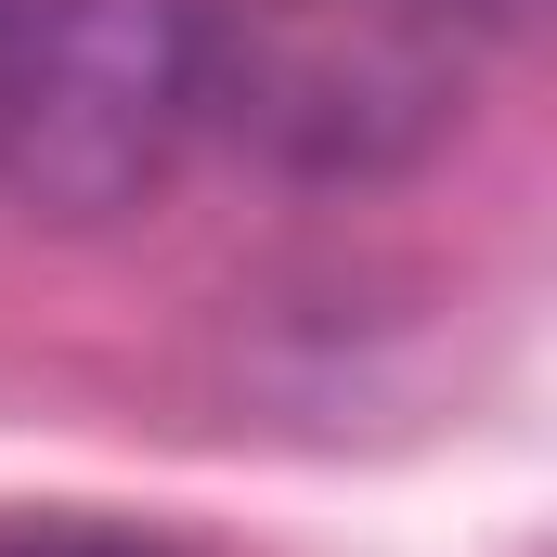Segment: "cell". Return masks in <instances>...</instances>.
Wrapping results in <instances>:
<instances>
[{
    "label": "cell",
    "mask_w": 557,
    "mask_h": 557,
    "mask_svg": "<svg viewBox=\"0 0 557 557\" xmlns=\"http://www.w3.org/2000/svg\"><path fill=\"white\" fill-rule=\"evenodd\" d=\"M480 52L441 0H208V131L273 182H403L467 131Z\"/></svg>",
    "instance_id": "6da1fadb"
},
{
    "label": "cell",
    "mask_w": 557,
    "mask_h": 557,
    "mask_svg": "<svg viewBox=\"0 0 557 557\" xmlns=\"http://www.w3.org/2000/svg\"><path fill=\"white\" fill-rule=\"evenodd\" d=\"M208 131V0H13L0 26V195L104 234Z\"/></svg>",
    "instance_id": "7a4b0ae2"
},
{
    "label": "cell",
    "mask_w": 557,
    "mask_h": 557,
    "mask_svg": "<svg viewBox=\"0 0 557 557\" xmlns=\"http://www.w3.org/2000/svg\"><path fill=\"white\" fill-rule=\"evenodd\" d=\"M0 557H195L156 519H104V506H0Z\"/></svg>",
    "instance_id": "3957f363"
},
{
    "label": "cell",
    "mask_w": 557,
    "mask_h": 557,
    "mask_svg": "<svg viewBox=\"0 0 557 557\" xmlns=\"http://www.w3.org/2000/svg\"><path fill=\"white\" fill-rule=\"evenodd\" d=\"M454 26H480V39H532L545 26V0H441Z\"/></svg>",
    "instance_id": "277c9868"
},
{
    "label": "cell",
    "mask_w": 557,
    "mask_h": 557,
    "mask_svg": "<svg viewBox=\"0 0 557 557\" xmlns=\"http://www.w3.org/2000/svg\"><path fill=\"white\" fill-rule=\"evenodd\" d=\"M0 26H13V0H0Z\"/></svg>",
    "instance_id": "5b68a950"
}]
</instances>
